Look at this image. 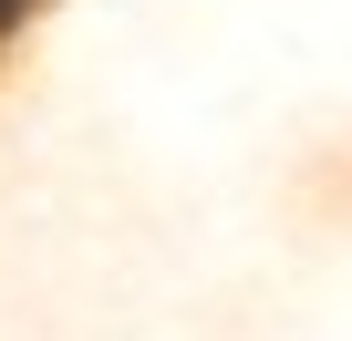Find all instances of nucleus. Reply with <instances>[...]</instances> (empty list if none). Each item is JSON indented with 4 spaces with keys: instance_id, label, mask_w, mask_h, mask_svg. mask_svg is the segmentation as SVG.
Returning <instances> with one entry per match:
<instances>
[{
    "instance_id": "1",
    "label": "nucleus",
    "mask_w": 352,
    "mask_h": 341,
    "mask_svg": "<svg viewBox=\"0 0 352 341\" xmlns=\"http://www.w3.org/2000/svg\"><path fill=\"white\" fill-rule=\"evenodd\" d=\"M11 11H21V0H0V32H11Z\"/></svg>"
}]
</instances>
